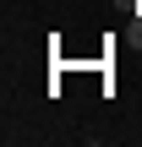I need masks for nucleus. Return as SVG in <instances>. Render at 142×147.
I'll return each instance as SVG.
<instances>
[{"label": "nucleus", "mask_w": 142, "mask_h": 147, "mask_svg": "<svg viewBox=\"0 0 142 147\" xmlns=\"http://www.w3.org/2000/svg\"><path fill=\"white\" fill-rule=\"evenodd\" d=\"M131 44H142V16H137V22H131Z\"/></svg>", "instance_id": "1"}]
</instances>
